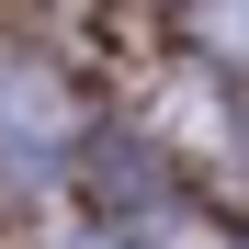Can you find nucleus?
<instances>
[{
  "label": "nucleus",
  "instance_id": "nucleus-1",
  "mask_svg": "<svg viewBox=\"0 0 249 249\" xmlns=\"http://www.w3.org/2000/svg\"><path fill=\"white\" fill-rule=\"evenodd\" d=\"M0 159H23V170H46V159H57V91H46V79H0Z\"/></svg>",
  "mask_w": 249,
  "mask_h": 249
},
{
  "label": "nucleus",
  "instance_id": "nucleus-2",
  "mask_svg": "<svg viewBox=\"0 0 249 249\" xmlns=\"http://www.w3.org/2000/svg\"><path fill=\"white\" fill-rule=\"evenodd\" d=\"M79 249H124V238H79Z\"/></svg>",
  "mask_w": 249,
  "mask_h": 249
}]
</instances>
